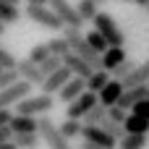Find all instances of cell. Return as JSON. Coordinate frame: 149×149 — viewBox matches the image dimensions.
Listing matches in <instances>:
<instances>
[{
    "label": "cell",
    "instance_id": "1",
    "mask_svg": "<svg viewBox=\"0 0 149 149\" xmlns=\"http://www.w3.org/2000/svg\"><path fill=\"white\" fill-rule=\"evenodd\" d=\"M92 24H94V31L102 34V39L107 42V47H123L126 45V31L118 26V21L107 10H100Z\"/></svg>",
    "mask_w": 149,
    "mask_h": 149
},
{
    "label": "cell",
    "instance_id": "2",
    "mask_svg": "<svg viewBox=\"0 0 149 149\" xmlns=\"http://www.w3.org/2000/svg\"><path fill=\"white\" fill-rule=\"evenodd\" d=\"M55 107V97L50 94H31L26 100H21L16 105V115H26V118H37V115H47Z\"/></svg>",
    "mask_w": 149,
    "mask_h": 149
},
{
    "label": "cell",
    "instance_id": "3",
    "mask_svg": "<svg viewBox=\"0 0 149 149\" xmlns=\"http://www.w3.org/2000/svg\"><path fill=\"white\" fill-rule=\"evenodd\" d=\"M47 8L60 18L63 29H81V26H84L81 16H79V10H76V5H71L68 0H50Z\"/></svg>",
    "mask_w": 149,
    "mask_h": 149
},
{
    "label": "cell",
    "instance_id": "4",
    "mask_svg": "<svg viewBox=\"0 0 149 149\" xmlns=\"http://www.w3.org/2000/svg\"><path fill=\"white\" fill-rule=\"evenodd\" d=\"M37 134H39V139L47 144V149H71V144L60 136L58 126H55L50 118H37Z\"/></svg>",
    "mask_w": 149,
    "mask_h": 149
},
{
    "label": "cell",
    "instance_id": "5",
    "mask_svg": "<svg viewBox=\"0 0 149 149\" xmlns=\"http://www.w3.org/2000/svg\"><path fill=\"white\" fill-rule=\"evenodd\" d=\"M24 13H26L29 21H34V24H39V26H45V29H50V31H60V29H63L60 18H58L47 5H26Z\"/></svg>",
    "mask_w": 149,
    "mask_h": 149
},
{
    "label": "cell",
    "instance_id": "6",
    "mask_svg": "<svg viewBox=\"0 0 149 149\" xmlns=\"http://www.w3.org/2000/svg\"><path fill=\"white\" fill-rule=\"evenodd\" d=\"M26 97H31V84L16 81L13 86L0 89V110H10V107H16V105H18L21 100H26Z\"/></svg>",
    "mask_w": 149,
    "mask_h": 149
},
{
    "label": "cell",
    "instance_id": "7",
    "mask_svg": "<svg viewBox=\"0 0 149 149\" xmlns=\"http://www.w3.org/2000/svg\"><path fill=\"white\" fill-rule=\"evenodd\" d=\"M94 105H100L97 102V94H92V92H84L81 97H76L71 105H65V118H71V120H81Z\"/></svg>",
    "mask_w": 149,
    "mask_h": 149
},
{
    "label": "cell",
    "instance_id": "8",
    "mask_svg": "<svg viewBox=\"0 0 149 149\" xmlns=\"http://www.w3.org/2000/svg\"><path fill=\"white\" fill-rule=\"evenodd\" d=\"M81 139L86 144H94V147H100V149H115L118 147V141L113 136H107L100 126H84L81 128Z\"/></svg>",
    "mask_w": 149,
    "mask_h": 149
},
{
    "label": "cell",
    "instance_id": "9",
    "mask_svg": "<svg viewBox=\"0 0 149 149\" xmlns=\"http://www.w3.org/2000/svg\"><path fill=\"white\" fill-rule=\"evenodd\" d=\"M68 81H71V71L63 65L60 71H55L52 76H47V79L42 81V94H50V97H52V94H58Z\"/></svg>",
    "mask_w": 149,
    "mask_h": 149
},
{
    "label": "cell",
    "instance_id": "10",
    "mask_svg": "<svg viewBox=\"0 0 149 149\" xmlns=\"http://www.w3.org/2000/svg\"><path fill=\"white\" fill-rule=\"evenodd\" d=\"M123 92H126V89H123V84H120V81H115V79H110V81L105 84V89L97 94V102H100L102 107H115Z\"/></svg>",
    "mask_w": 149,
    "mask_h": 149
},
{
    "label": "cell",
    "instance_id": "11",
    "mask_svg": "<svg viewBox=\"0 0 149 149\" xmlns=\"http://www.w3.org/2000/svg\"><path fill=\"white\" fill-rule=\"evenodd\" d=\"M16 71H18V76H21V81H26V84H31V86H42V81H45V76H42L39 65L29 63L26 58L16 63Z\"/></svg>",
    "mask_w": 149,
    "mask_h": 149
},
{
    "label": "cell",
    "instance_id": "12",
    "mask_svg": "<svg viewBox=\"0 0 149 149\" xmlns=\"http://www.w3.org/2000/svg\"><path fill=\"white\" fill-rule=\"evenodd\" d=\"M141 100H149V86H134V89H126L123 94H120V100H118V107L120 110H126V113H131V107L136 105V102H141Z\"/></svg>",
    "mask_w": 149,
    "mask_h": 149
},
{
    "label": "cell",
    "instance_id": "13",
    "mask_svg": "<svg viewBox=\"0 0 149 149\" xmlns=\"http://www.w3.org/2000/svg\"><path fill=\"white\" fill-rule=\"evenodd\" d=\"M63 65L71 71V76H79V79H89L94 71L89 68V63L84 60V58H79V55H73V52H68V55H63Z\"/></svg>",
    "mask_w": 149,
    "mask_h": 149
},
{
    "label": "cell",
    "instance_id": "14",
    "mask_svg": "<svg viewBox=\"0 0 149 149\" xmlns=\"http://www.w3.org/2000/svg\"><path fill=\"white\" fill-rule=\"evenodd\" d=\"M84 92H86V81H84V79H79V76H71V81L58 92V100H60V102H65V105H71V102H73L76 97H81Z\"/></svg>",
    "mask_w": 149,
    "mask_h": 149
},
{
    "label": "cell",
    "instance_id": "15",
    "mask_svg": "<svg viewBox=\"0 0 149 149\" xmlns=\"http://www.w3.org/2000/svg\"><path fill=\"white\" fill-rule=\"evenodd\" d=\"M123 60H128V52H126V47H107L105 52H102V71H107V73H113Z\"/></svg>",
    "mask_w": 149,
    "mask_h": 149
},
{
    "label": "cell",
    "instance_id": "16",
    "mask_svg": "<svg viewBox=\"0 0 149 149\" xmlns=\"http://www.w3.org/2000/svg\"><path fill=\"white\" fill-rule=\"evenodd\" d=\"M120 84H123V89H134V86H144V84H149V58L141 63V65H136V71H134L131 76H126Z\"/></svg>",
    "mask_w": 149,
    "mask_h": 149
},
{
    "label": "cell",
    "instance_id": "17",
    "mask_svg": "<svg viewBox=\"0 0 149 149\" xmlns=\"http://www.w3.org/2000/svg\"><path fill=\"white\" fill-rule=\"evenodd\" d=\"M10 134L21 136V134H37V118H26V115H13L10 120Z\"/></svg>",
    "mask_w": 149,
    "mask_h": 149
},
{
    "label": "cell",
    "instance_id": "18",
    "mask_svg": "<svg viewBox=\"0 0 149 149\" xmlns=\"http://www.w3.org/2000/svg\"><path fill=\"white\" fill-rule=\"evenodd\" d=\"M123 131L131 134V136H149V120L136 118V115L128 113V118H126V123H123Z\"/></svg>",
    "mask_w": 149,
    "mask_h": 149
},
{
    "label": "cell",
    "instance_id": "19",
    "mask_svg": "<svg viewBox=\"0 0 149 149\" xmlns=\"http://www.w3.org/2000/svg\"><path fill=\"white\" fill-rule=\"evenodd\" d=\"M110 81V73L107 71H94L89 79H86V92H92V94H100L102 89H105V84Z\"/></svg>",
    "mask_w": 149,
    "mask_h": 149
},
{
    "label": "cell",
    "instance_id": "20",
    "mask_svg": "<svg viewBox=\"0 0 149 149\" xmlns=\"http://www.w3.org/2000/svg\"><path fill=\"white\" fill-rule=\"evenodd\" d=\"M81 128H84V123H81V120H71V118H65V120L58 126V131H60V136H63L65 141L81 136Z\"/></svg>",
    "mask_w": 149,
    "mask_h": 149
},
{
    "label": "cell",
    "instance_id": "21",
    "mask_svg": "<svg viewBox=\"0 0 149 149\" xmlns=\"http://www.w3.org/2000/svg\"><path fill=\"white\" fill-rule=\"evenodd\" d=\"M21 10H18V5H10V3H3L0 0V21L8 26V24H16V21H21Z\"/></svg>",
    "mask_w": 149,
    "mask_h": 149
},
{
    "label": "cell",
    "instance_id": "22",
    "mask_svg": "<svg viewBox=\"0 0 149 149\" xmlns=\"http://www.w3.org/2000/svg\"><path fill=\"white\" fill-rule=\"evenodd\" d=\"M105 118H107V107H102V105H94V107H92V110H89V113L81 118V123H84V126H100Z\"/></svg>",
    "mask_w": 149,
    "mask_h": 149
},
{
    "label": "cell",
    "instance_id": "23",
    "mask_svg": "<svg viewBox=\"0 0 149 149\" xmlns=\"http://www.w3.org/2000/svg\"><path fill=\"white\" fill-rule=\"evenodd\" d=\"M76 10H79V16H81L84 24H86V21H94V16L100 13L97 3H92V0H79V3H76Z\"/></svg>",
    "mask_w": 149,
    "mask_h": 149
},
{
    "label": "cell",
    "instance_id": "24",
    "mask_svg": "<svg viewBox=\"0 0 149 149\" xmlns=\"http://www.w3.org/2000/svg\"><path fill=\"white\" fill-rule=\"evenodd\" d=\"M13 144L16 149H39L42 139L39 134H21V136H13Z\"/></svg>",
    "mask_w": 149,
    "mask_h": 149
},
{
    "label": "cell",
    "instance_id": "25",
    "mask_svg": "<svg viewBox=\"0 0 149 149\" xmlns=\"http://www.w3.org/2000/svg\"><path fill=\"white\" fill-rule=\"evenodd\" d=\"M147 144H149V136H131V134H126L118 141V149H147Z\"/></svg>",
    "mask_w": 149,
    "mask_h": 149
},
{
    "label": "cell",
    "instance_id": "26",
    "mask_svg": "<svg viewBox=\"0 0 149 149\" xmlns=\"http://www.w3.org/2000/svg\"><path fill=\"white\" fill-rule=\"evenodd\" d=\"M47 50H50V55H55V58H63V55H68V52H71V47H68L65 37H52V39L47 42Z\"/></svg>",
    "mask_w": 149,
    "mask_h": 149
},
{
    "label": "cell",
    "instance_id": "27",
    "mask_svg": "<svg viewBox=\"0 0 149 149\" xmlns=\"http://www.w3.org/2000/svg\"><path fill=\"white\" fill-rule=\"evenodd\" d=\"M50 58V50H47V42H42V45H34L31 50H29V63H34V65H42L45 60Z\"/></svg>",
    "mask_w": 149,
    "mask_h": 149
},
{
    "label": "cell",
    "instance_id": "28",
    "mask_svg": "<svg viewBox=\"0 0 149 149\" xmlns=\"http://www.w3.org/2000/svg\"><path fill=\"white\" fill-rule=\"evenodd\" d=\"M84 37H86V45H89L97 55H102V52L107 50V42H105V39H102V34H97L94 29H92V31H84Z\"/></svg>",
    "mask_w": 149,
    "mask_h": 149
},
{
    "label": "cell",
    "instance_id": "29",
    "mask_svg": "<svg viewBox=\"0 0 149 149\" xmlns=\"http://www.w3.org/2000/svg\"><path fill=\"white\" fill-rule=\"evenodd\" d=\"M100 128H102V131H105L107 136H113L115 141H120V139L126 136V131H123V126H120V123H115V120H110V118H105V120L100 123Z\"/></svg>",
    "mask_w": 149,
    "mask_h": 149
},
{
    "label": "cell",
    "instance_id": "30",
    "mask_svg": "<svg viewBox=\"0 0 149 149\" xmlns=\"http://www.w3.org/2000/svg\"><path fill=\"white\" fill-rule=\"evenodd\" d=\"M63 68V58H55V55H50L42 65H39V71H42V76L47 79V76H52L55 71H60Z\"/></svg>",
    "mask_w": 149,
    "mask_h": 149
},
{
    "label": "cell",
    "instance_id": "31",
    "mask_svg": "<svg viewBox=\"0 0 149 149\" xmlns=\"http://www.w3.org/2000/svg\"><path fill=\"white\" fill-rule=\"evenodd\" d=\"M134 71H136V63L128 58V60H123V63L113 71V79H115V81H123V79H126V76H131Z\"/></svg>",
    "mask_w": 149,
    "mask_h": 149
},
{
    "label": "cell",
    "instance_id": "32",
    "mask_svg": "<svg viewBox=\"0 0 149 149\" xmlns=\"http://www.w3.org/2000/svg\"><path fill=\"white\" fill-rule=\"evenodd\" d=\"M16 63H18V58L8 50L5 45H0V68L8 71V68H16Z\"/></svg>",
    "mask_w": 149,
    "mask_h": 149
},
{
    "label": "cell",
    "instance_id": "33",
    "mask_svg": "<svg viewBox=\"0 0 149 149\" xmlns=\"http://www.w3.org/2000/svg\"><path fill=\"white\" fill-rule=\"evenodd\" d=\"M16 81H21V76H18V71H16V68L0 71V89H8V86H13Z\"/></svg>",
    "mask_w": 149,
    "mask_h": 149
},
{
    "label": "cell",
    "instance_id": "34",
    "mask_svg": "<svg viewBox=\"0 0 149 149\" xmlns=\"http://www.w3.org/2000/svg\"><path fill=\"white\" fill-rule=\"evenodd\" d=\"M131 115H136V118H144V120H149V100H141V102H136V105L131 107Z\"/></svg>",
    "mask_w": 149,
    "mask_h": 149
},
{
    "label": "cell",
    "instance_id": "35",
    "mask_svg": "<svg viewBox=\"0 0 149 149\" xmlns=\"http://www.w3.org/2000/svg\"><path fill=\"white\" fill-rule=\"evenodd\" d=\"M107 118L123 126V123H126V118H128V113H126V110H120V107L115 105V107H107Z\"/></svg>",
    "mask_w": 149,
    "mask_h": 149
},
{
    "label": "cell",
    "instance_id": "36",
    "mask_svg": "<svg viewBox=\"0 0 149 149\" xmlns=\"http://www.w3.org/2000/svg\"><path fill=\"white\" fill-rule=\"evenodd\" d=\"M13 110H0V128H8L10 126V120H13Z\"/></svg>",
    "mask_w": 149,
    "mask_h": 149
},
{
    "label": "cell",
    "instance_id": "37",
    "mask_svg": "<svg viewBox=\"0 0 149 149\" xmlns=\"http://www.w3.org/2000/svg\"><path fill=\"white\" fill-rule=\"evenodd\" d=\"M24 3H26V5H47L50 0H24Z\"/></svg>",
    "mask_w": 149,
    "mask_h": 149
},
{
    "label": "cell",
    "instance_id": "38",
    "mask_svg": "<svg viewBox=\"0 0 149 149\" xmlns=\"http://www.w3.org/2000/svg\"><path fill=\"white\" fill-rule=\"evenodd\" d=\"M0 149H16V144H13V141H5V144H3Z\"/></svg>",
    "mask_w": 149,
    "mask_h": 149
},
{
    "label": "cell",
    "instance_id": "39",
    "mask_svg": "<svg viewBox=\"0 0 149 149\" xmlns=\"http://www.w3.org/2000/svg\"><path fill=\"white\" fill-rule=\"evenodd\" d=\"M134 3H136L139 8H147V3H149V0H134Z\"/></svg>",
    "mask_w": 149,
    "mask_h": 149
},
{
    "label": "cell",
    "instance_id": "40",
    "mask_svg": "<svg viewBox=\"0 0 149 149\" xmlns=\"http://www.w3.org/2000/svg\"><path fill=\"white\" fill-rule=\"evenodd\" d=\"M81 149H100V147H94V144H84Z\"/></svg>",
    "mask_w": 149,
    "mask_h": 149
},
{
    "label": "cell",
    "instance_id": "41",
    "mask_svg": "<svg viewBox=\"0 0 149 149\" xmlns=\"http://www.w3.org/2000/svg\"><path fill=\"white\" fill-rule=\"evenodd\" d=\"M3 3H10V5H18L21 0H3Z\"/></svg>",
    "mask_w": 149,
    "mask_h": 149
},
{
    "label": "cell",
    "instance_id": "42",
    "mask_svg": "<svg viewBox=\"0 0 149 149\" xmlns=\"http://www.w3.org/2000/svg\"><path fill=\"white\" fill-rule=\"evenodd\" d=\"M92 3H97V8H100V5H105L107 0H92Z\"/></svg>",
    "mask_w": 149,
    "mask_h": 149
},
{
    "label": "cell",
    "instance_id": "43",
    "mask_svg": "<svg viewBox=\"0 0 149 149\" xmlns=\"http://www.w3.org/2000/svg\"><path fill=\"white\" fill-rule=\"evenodd\" d=\"M0 34H5V24L3 21H0Z\"/></svg>",
    "mask_w": 149,
    "mask_h": 149
},
{
    "label": "cell",
    "instance_id": "44",
    "mask_svg": "<svg viewBox=\"0 0 149 149\" xmlns=\"http://www.w3.org/2000/svg\"><path fill=\"white\" fill-rule=\"evenodd\" d=\"M147 16H149V3H147Z\"/></svg>",
    "mask_w": 149,
    "mask_h": 149
},
{
    "label": "cell",
    "instance_id": "45",
    "mask_svg": "<svg viewBox=\"0 0 149 149\" xmlns=\"http://www.w3.org/2000/svg\"><path fill=\"white\" fill-rule=\"evenodd\" d=\"M123 3H131V0H123Z\"/></svg>",
    "mask_w": 149,
    "mask_h": 149
},
{
    "label": "cell",
    "instance_id": "46",
    "mask_svg": "<svg viewBox=\"0 0 149 149\" xmlns=\"http://www.w3.org/2000/svg\"><path fill=\"white\" fill-rule=\"evenodd\" d=\"M0 71H3V68H0Z\"/></svg>",
    "mask_w": 149,
    "mask_h": 149
},
{
    "label": "cell",
    "instance_id": "47",
    "mask_svg": "<svg viewBox=\"0 0 149 149\" xmlns=\"http://www.w3.org/2000/svg\"><path fill=\"white\" fill-rule=\"evenodd\" d=\"M147 86H149V84H147Z\"/></svg>",
    "mask_w": 149,
    "mask_h": 149
}]
</instances>
